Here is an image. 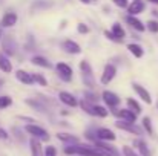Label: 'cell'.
<instances>
[{"label":"cell","mask_w":158,"mask_h":156,"mask_svg":"<svg viewBox=\"0 0 158 156\" xmlns=\"http://www.w3.org/2000/svg\"><path fill=\"white\" fill-rule=\"evenodd\" d=\"M25 130H26L29 135H32L34 138L40 139V141H48V139H49V135H48V132H46L45 129L39 127V126L29 124V126H26V127H25Z\"/></svg>","instance_id":"6da1fadb"},{"label":"cell","mask_w":158,"mask_h":156,"mask_svg":"<svg viewBox=\"0 0 158 156\" xmlns=\"http://www.w3.org/2000/svg\"><path fill=\"white\" fill-rule=\"evenodd\" d=\"M117 75V67L114 64H106L105 69H103V74H102V84H109Z\"/></svg>","instance_id":"7a4b0ae2"},{"label":"cell","mask_w":158,"mask_h":156,"mask_svg":"<svg viewBox=\"0 0 158 156\" xmlns=\"http://www.w3.org/2000/svg\"><path fill=\"white\" fill-rule=\"evenodd\" d=\"M132 89H134V92L138 95V98H141L143 103L152 104V97H151V94H149L143 86H140L138 83H132Z\"/></svg>","instance_id":"3957f363"},{"label":"cell","mask_w":158,"mask_h":156,"mask_svg":"<svg viewBox=\"0 0 158 156\" xmlns=\"http://www.w3.org/2000/svg\"><path fill=\"white\" fill-rule=\"evenodd\" d=\"M115 127L120 129V130H126L129 133H134V135H140L141 130L135 126V122H127V121H123V119H118L115 122Z\"/></svg>","instance_id":"277c9868"},{"label":"cell","mask_w":158,"mask_h":156,"mask_svg":"<svg viewBox=\"0 0 158 156\" xmlns=\"http://www.w3.org/2000/svg\"><path fill=\"white\" fill-rule=\"evenodd\" d=\"M55 69H57V72H58V75H60V78H63L64 81H69L71 80V77H72V67L69 66V64H66V63H57V66H55Z\"/></svg>","instance_id":"5b68a950"},{"label":"cell","mask_w":158,"mask_h":156,"mask_svg":"<svg viewBox=\"0 0 158 156\" xmlns=\"http://www.w3.org/2000/svg\"><path fill=\"white\" fill-rule=\"evenodd\" d=\"M19 22V15H17V12H12V11H8L3 17H2V22H0V25L3 26V28H12L15 23Z\"/></svg>","instance_id":"8992f818"},{"label":"cell","mask_w":158,"mask_h":156,"mask_svg":"<svg viewBox=\"0 0 158 156\" xmlns=\"http://www.w3.org/2000/svg\"><path fill=\"white\" fill-rule=\"evenodd\" d=\"M102 98H103V101H105L110 109H115V107L120 104V98H118V95H117V94H114V92H110V90H105V92L102 94Z\"/></svg>","instance_id":"52a82bcc"},{"label":"cell","mask_w":158,"mask_h":156,"mask_svg":"<svg viewBox=\"0 0 158 156\" xmlns=\"http://www.w3.org/2000/svg\"><path fill=\"white\" fill-rule=\"evenodd\" d=\"M58 98H60L61 103L66 104V106H69V107H77V106H78V100H77L72 94H69V92L61 90V92L58 94Z\"/></svg>","instance_id":"ba28073f"},{"label":"cell","mask_w":158,"mask_h":156,"mask_svg":"<svg viewBox=\"0 0 158 156\" xmlns=\"http://www.w3.org/2000/svg\"><path fill=\"white\" fill-rule=\"evenodd\" d=\"M15 78H17L20 83L26 84V86H31V84H34V83H35V81H34L32 74H28L26 70H22V69L15 70Z\"/></svg>","instance_id":"9c48e42d"},{"label":"cell","mask_w":158,"mask_h":156,"mask_svg":"<svg viewBox=\"0 0 158 156\" xmlns=\"http://www.w3.org/2000/svg\"><path fill=\"white\" fill-rule=\"evenodd\" d=\"M126 22H127V25H131L132 29H135V31H138V32H144V31H146V26L143 25V22L138 20L135 15H127V17H126Z\"/></svg>","instance_id":"30bf717a"},{"label":"cell","mask_w":158,"mask_h":156,"mask_svg":"<svg viewBox=\"0 0 158 156\" xmlns=\"http://www.w3.org/2000/svg\"><path fill=\"white\" fill-rule=\"evenodd\" d=\"M115 115H117L118 118H121L123 121H127V122H135V119H137V113H134V112H132V110H129V109L117 110V112H115Z\"/></svg>","instance_id":"8fae6325"},{"label":"cell","mask_w":158,"mask_h":156,"mask_svg":"<svg viewBox=\"0 0 158 156\" xmlns=\"http://www.w3.org/2000/svg\"><path fill=\"white\" fill-rule=\"evenodd\" d=\"M29 146H31V153H32V156H45V150L42 147V141L40 139L32 138L29 141Z\"/></svg>","instance_id":"7c38bea8"},{"label":"cell","mask_w":158,"mask_h":156,"mask_svg":"<svg viewBox=\"0 0 158 156\" xmlns=\"http://www.w3.org/2000/svg\"><path fill=\"white\" fill-rule=\"evenodd\" d=\"M63 49L68 52V54H71V55H77V54L81 52L80 45L75 43V42H72V40H66V42H63Z\"/></svg>","instance_id":"4fadbf2b"},{"label":"cell","mask_w":158,"mask_h":156,"mask_svg":"<svg viewBox=\"0 0 158 156\" xmlns=\"http://www.w3.org/2000/svg\"><path fill=\"white\" fill-rule=\"evenodd\" d=\"M143 11H144V3H143L141 0H134V2L127 6L129 15H137V14H140V12H143Z\"/></svg>","instance_id":"5bb4252c"},{"label":"cell","mask_w":158,"mask_h":156,"mask_svg":"<svg viewBox=\"0 0 158 156\" xmlns=\"http://www.w3.org/2000/svg\"><path fill=\"white\" fill-rule=\"evenodd\" d=\"M0 70L3 74H11L12 72V63L9 61V58L3 52H0Z\"/></svg>","instance_id":"9a60e30c"},{"label":"cell","mask_w":158,"mask_h":156,"mask_svg":"<svg viewBox=\"0 0 158 156\" xmlns=\"http://www.w3.org/2000/svg\"><path fill=\"white\" fill-rule=\"evenodd\" d=\"M97 136L102 141H115V133L112 130H109V129H105V127L97 130Z\"/></svg>","instance_id":"2e32d148"},{"label":"cell","mask_w":158,"mask_h":156,"mask_svg":"<svg viewBox=\"0 0 158 156\" xmlns=\"http://www.w3.org/2000/svg\"><path fill=\"white\" fill-rule=\"evenodd\" d=\"M135 147L138 149L140 156H152L151 150H149V147H148V144H146L143 139H137V141H135Z\"/></svg>","instance_id":"e0dca14e"},{"label":"cell","mask_w":158,"mask_h":156,"mask_svg":"<svg viewBox=\"0 0 158 156\" xmlns=\"http://www.w3.org/2000/svg\"><path fill=\"white\" fill-rule=\"evenodd\" d=\"M57 138H58L60 141H63V142L71 144V146L78 144V138H77V136H74V135H69V133H57Z\"/></svg>","instance_id":"ac0fdd59"},{"label":"cell","mask_w":158,"mask_h":156,"mask_svg":"<svg viewBox=\"0 0 158 156\" xmlns=\"http://www.w3.org/2000/svg\"><path fill=\"white\" fill-rule=\"evenodd\" d=\"M127 51L131 52L135 58H141V57L144 55L143 48H141L140 45H137V43H131V45H127Z\"/></svg>","instance_id":"d6986e66"},{"label":"cell","mask_w":158,"mask_h":156,"mask_svg":"<svg viewBox=\"0 0 158 156\" xmlns=\"http://www.w3.org/2000/svg\"><path fill=\"white\" fill-rule=\"evenodd\" d=\"M110 32H112L118 40H123V38L126 37V32H124V29L121 28V25H120V23H114V25H112V28H110Z\"/></svg>","instance_id":"ffe728a7"},{"label":"cell","mask_w":158,"mask_h":156,"mask_svg":"<svg viewBox=\"0 0 158 156\" xmlns=\"http://www.w3.org/2000/svg\"><path fill=\"white\" fill-rule=\"evenodd\" d=\"M31 63L34 66H40V67H51V63L45 58V57H40V55H35L31 58Z\"/></svg>","instance_id":"44dd1931"},{"label":"cell","mask_w":158,"mask_h":156,"mask_svg":"<svg viewBox=\"0 0 158 156\" xmlns=\"http://www.w3.org/2000/svg\"><path fill=\"white\" fill-rule=\"evenodd\" d=\"M126 104H127V109L132 110L134 113H137V115L141 113V106L138 104V101H135L134 98H127V100H126Z\"/></svg>","instance_id":"7402d4cb"},{"label":"cell","mask_w":158,"mask_h":156,"mask_svg":"<svg viewBox=\"0 0 158 156\" xmlns=\"http://www.w3.org/2000/svg\"><path fill=\"white\" fill-rule=\"evenodd\" d=\"M97 147L102 149V150H105V152H107V153H110L112 156H118L117 150H115V147H110V146H107V144H105V142H97Z\"/></svg>","instance_id":"603a6c76"},{"label":"cell","mask_w":158,"mask_h":156,"mask_svg":"<svg viewBox=\"0 0 158 156\" xmlns=\"http://www.w3.org/2000/svg\"><path fill=\"white\" fill-rule=\"evenodd\" d=\"M94 115L100 116V118H106L107 116V110L103 106H94Z\"/></svg>","instance_id":"cb8c5ba5"},{"label":"cell","mask_w":158,"mask_h":156,"mask_svg":"<svg viewBox=\"0 0 158 156\" xmlns=\"http://www.w3.org/2000/svg\"><path fill=\"white\" fill-rule=\"evenodd\" d=\"M32 77H34V81H35L37 84H40L42 87H46V86H48V81H46V78H45L42 74H32Z\"/></svg>","instance_id":"d4e9b609"},{"label":"cell","mask_w":158,"mask_h":156,"mask_svg":"<svg viewBox=\"0 0 158 156\" xmlns=\"http://www.w3.org/2000/svg\"><path fill=\"white\" fill-rule=\"evenodd\" d=\"M143 127H144V130H146L149 135H152V133H154L152 121H151V118H149V116H144V118H143Z\"/></svg>","instance_id":"484cf974"},{"label":"cell","mask_w":158,"mask_h":156,"mask_svg":"<svg viewBox=\"0 0 158 156\" xmlns=\"http://www.w3.org/2000/svg\"><path fill=\"white\" fill-rule=\"evenodd\" d=\"M12 103V100H11V97H8V95H3V97H0V110H3V109H6V107H9Z\"/></svg>","instance_id":"4316f807"},{"label":"cell","mask_w":158,"mask_h":156,"mask_svg":"<svg viewBox=\"0 0 158 156\" xmlns=\"http://www.w3.org/2000/svg\"><path fill=\"white\" fill-rule=\"evenodd\" d=\"M146 25H148L146 28H148L151 32H154V34H157L158 32V20H149Z\"/></svg>","instance_id":"83f0119b"},{"label":"cell","mask_w":158,"mask_h":156,"mask_svg":"<svg viewBox=\"0 0 158 156\" xmlns=\"http://www.w3.org/2000/svg\"><path fill=\"white\" fill-rule=\"evenodd\" d=\"M123 155L124 156H140L138 153H135V150L132 147H127V146L123 147Z\"/></svg>","instance_id":"f1b7e54d"},{"label":"cell","mask_w":158,"mask_h":156,"mask_svg":"<svg viewBox=\"0 0 158 156\" xmlns=\"http://www.w3.org/2000/svg\"><path fill=\"white\" fill-rule=\"evenodd\" d=\"M45 156H57V149L54 146H48L45 149Z\"/></svg>","instance_id":"f546056e"},{"label":"cell","mask_w":158,"mask_h":156,"mask_svg":"<svg viewBox=\"0 0 158 156\" xmlns=\"http://www.w3.org/2000/svg\"><path fill=\"white\" fill-rule=\"evenodd\" d=\"M81 107L85 109V112H86V113L94 115V106H91V104L88 106V103H86V101H81Z\"/></svg>","instance_id":"4dcf8cb0"},{"label":"cell","mask_w":158,"mask_h":156,"mask_svg":"<svg viewBox=\"0 0 158 156\" xmlns=\"http://www.w3.org/2000/svg\"><path fill=\"white\" fill-rule=\"evenodd\" d=\"M77 31H78L80 34H88V32H89V26H88V25H85V23H78Z\"/></svg>","instance_id":"1f68e13d"},{"label":"cell","mask_w":158,"mask_h":156,"mask_svg":"<svg viewBox=\"0 0 158 156\" xmlns=\"http://www.w3.org/2000/svg\"><path fill=\"white\" fill-rule=\"evenodd\" d=\"M112 2H114L118 8H127V6L131 5V3H129V0H112Z\"/></svg>","instance_id":"d6a6232c"},{"label":"cell","mask_w":158,"mask_h":156,"mask_svg":"<svg viewBox=\"0 0 158 156\" xmlns=\"http://www.w3.org/2000/svg\"><path fill=\"white\" fill-rule=\"evenodd\" d=\"M8 138H9V135H8V132H6L5 129H2V127H0V139H5V141H6Z\"/></svg>","instance_id":"836d02e7"},{"label":"cell","mask_w":158,"mask_h":156,"mask_svg":"<svg viewBox=\"0 0 158 156\" xmlns=\"http://www.w3.org/2000/svg\"><path fill=\"white\" fill-rule=\"evenodd\" d=\"M105 35L107 37V38H109V40H114V42H120V40H118V38H117V37H115V35H114L112 32H109V31H106Z\"/></svg>","instance_id":"e575fe53"},{"label":"cell","mask_w":158,"mask_h":156,"mask_svg":"<svg viewBox=\"0 0 158 156\" xmlns=\"http://www.w3.org/2000/svg\"><path fill=\"white\" fill-rule=\"evenodd\" d=\"M80 2H81V3H85V5H88V3H91L92 0H80Z\"/></svg>","instance_id":"d590c367"},{"label":"cell","mask_w":158,"mask_h":156,"mask_svg":"<svg viewBox=\"0 0 158 156\" xmlns=\"http://www.w3.org/2000/svg\"><path fill=\"white\" fill-rule=\"evenodd\" d=\"M148 2H151V3H154V5H158V0H148Z\"/></svg>","instance_id":"8d00e7d4"},{"label":"cell","mask_w":158,"mask_h":156,"mask_svg":"<svg viewBox=\"0 0 158 156\" xmlns=\"http://www.w3.org/2000/svg\"><path fill=\"white\" fill-rule=\"evenodd\" d=\"M2 37H3V32H2V29H0V38H2Z\"/></svg>","instance_id":"74e56055"}]
</instances>
